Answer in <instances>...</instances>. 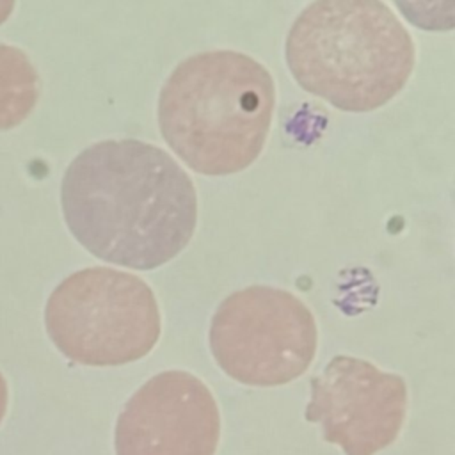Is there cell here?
I'll list each match as a JSON object with an SVG mask.
<instances>
[{
  "mask_svg": "<svg viewBox=\"0 0 455 455\" xmlns=\"http://www.w3.org/2000/svg\"><path fill=\"white\" fill-rule=\"evenodd\" d=\"M60 203L71 235L92 256L133 270L174 259L197 226V192L162 148L100 140L68 165Z\"/></svg>",
  "mask_w": 455,
  "mask_h": 455,
  "instance_id": "6da1fadb",
  "label": "cell"
},
{
  "mask_svg": "<svg viewBox=\"0 0 455 455\" xmlns=\"http://www.w3.org/2000/svg\"><path fill=\"white\" fill-rule=\"evenodd\" d=\"M275 107L270 71L247 53L212 50L183 59L158 96L164 140L192 171L236 174L256 162Z\"/></svg>",
  "mask_w": 455,
  "mask_h": 455,
  "instance_id": "7a4b0ae2",
  "label": "cell"
},
{
  "mask_svg": "<svg viewBox=\"0 0 455 455\" xmlns=\"http://www.w3.org/2000/svg\"><path fill=\"white\" fill-rule=\"evenodd\" d=\"M284 57L300 89L338 110L363 114L405 87L416 46L384 2L318 0L291 23Z\"/></svg>",
  "mask_w": 455,
  "mask_h": 455,
  "instance_id": "3957f363",
  "label": "cell"
},
{
  "mask_svg": "<svg viewBox=\"0 0 455 455\" xmlns=\"http://www.w3.org/2000/svg\"><path fill=\"white\" fill-rule=\"evenodd\" d=\"M46 332L71 361L121 366L146 357L160 339L156 297L139 275L87 267L62 279L44 307Z\"/></svg>",
  "mask_w": 455,
  "mask_h": 455,
  "instance_id": "277c9868",
  "label": "cell"
},
{
  "mask_svg": "<svg viewBox=\"0 0 455 455\" xmlns=\"http://www.w3.org/2000/svg\"><path fill=\"white\" fill-rule=\"evenodd\" d=\"M208 343L228 377L245 386L274 387L295 380L309 368L318 331L311 309L297 295L252 284L219 304Z\"/></svg>",
  "mask_w": 455,
  "mask_h": 455,
  "instance_id": "5b68a950",
  "label": "cell"
},
{
  "mask_svg": "<svg viewBox=\"0 0 455 455\" xmlns=\"http://www.w3.org/2000/svg\"><path fill=\"white\" fill-rule=\"evenodd\" d=\"M309 389L306 421L320 425L322 439L345 455H377L403 427L409 402L403 377L370 361L334 355Z\"/></svg>",
  "mask_w": 455,
  "mask_h": 455,
  "instance_id": "8992f818",
  "label": "cell"
},
{
  "mask_svg": "<svg viewBox=\"0 0 455 455\" xmlns=\"http://www.w3.org/2000/svg\"><path fill=\"white\" fill-rule=\"evenodd\" d=\"M220 412L194 373L165 370L124 403L114 430L116 455H215Z\"/></svg>",
  "mask_w": 455,
  "mask_h": 455,
  "instance_id": "52a82bcc",
  "label": "cell"
},
{
  "mask_svg": "<svg viewBox=\"0 0 455 455\" xmlns=\"http://www.w3.org/2000/svg\"><path fill=\"white\" fill-rule=\"evenodd\" d=\"M39 75L28 55L0 43V132L18 126L36 107Z\"/></svg>",
  "mask_w": 455,
  "mask_h": 455,
  "instance_id": "ba28073f",
  "label": "cell"
},
{
  "mask_svg": "<svg viewBox=\"0 0 455 455\" xmlns=\"http://www.w3.org/2000/svg\"><path fill=\"white\" fill-rule=\"evenodd\" d=\"M7 402H9V389H7V382L0 371V423L7 412Z\"/></svg>",
  "mask_w": 455,
  "mask_h": 455,
  "instance_id": "9c48e42d",
  "label": "cell"
},
{
  "mask_svg": "<svg viewBox=\"0 0 455 455\" xmlns=\"http://www.w3.org/2000/svg\"><path fill=\"white\" fill-rule=\"evenodd\" d=\"M12 7H14V2H0V23L11 14Z\"/></svg>",
  "mask_w": 455,
  "mask_h": 455,
  "instance_id": "30bf717a",
  "label": "cell"
}]
</instances>
